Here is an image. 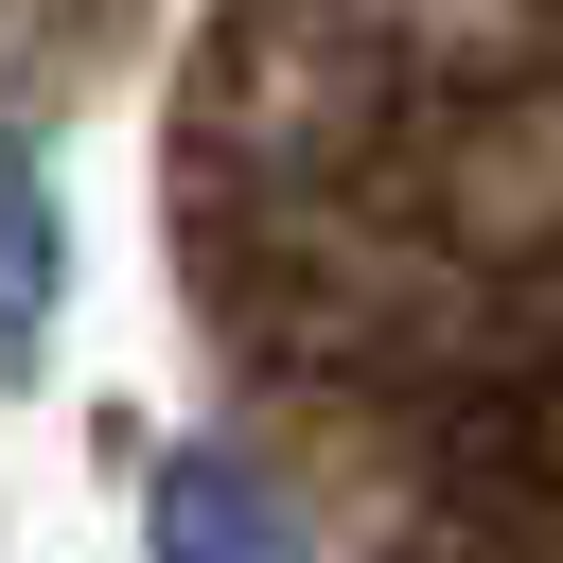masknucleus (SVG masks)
Wrapping results in <instances>:
<instances>
[{"instance_id": "1", "label": "nucleus", "mask_w": 563, "mask_h": 563, "mask_svg": "<svg viewBox=\"0 0 563 563\" xmlns=\"http://www.w3.org/2000/svg\"><path fill=\"white\" fill-rule=\"evenodd\" d=\"M53 317H70V194H53V141L0 123V405L53 369Z\"/></svg>"}, {"instance_id": "2", "label": "nucleus", "mask_w": 563, "mask_h": 563, "mask_svg": "<svg viewBox=\"0 0 563 563\" xmlns=\"http://www.w3.org/2000/svg\"><path fill=\"white\" fill-rule=\"evenodd\" d=\"M141 563H299V510H282L246 457L176 440V457L141 475Z\"/></svg>"}]
</instances>
